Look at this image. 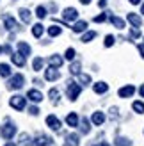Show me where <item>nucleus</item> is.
Returning a JSON list of instances; mask_svg holds the SVG:
<instances>
[{"label": "nucleus", "instance_id": "nucleus-27", "mask_svg": "<svg viewBox=\"0 0 144 146\" xmlns=\"http://www.w3.org/2000/svg\"><path fill=\"white\" fill-rule=\"evenodd\" d=\"M43 64H45V61H43L41 57H36V59L32 61V68H34V71H39V70H43Z\"/></svg>", "mask_w": 144, "mask_h": 146}, {"label": "nucleus", "instance_id": "nucleus-16", "mask_svg": "<svg viewBox=\"0 0 144 146\" xmlns=\"http://www.w3.org/2000/svg\"><path fill=\"white\" fill-rule=\"evenodd\" d=\"M128 21H130V23H132L133 27H137V29L142 25V20H141V16H137L135 13H128Z\"/></svg>", "mask_w": 144, "mask_h": 146}, {"label": "nucleus", "instance_id": "nucleus-45", "mask_svg": "<svg viewBox=\"0 0 144 146\" xmlns=\"http://www.w3.org/2000/svg\"><path fill=\"white\" fill-rule=\"evenodd\" d=\"M96 146H109V143H100V144H96Z\"/></svg>", "mask_w": 144, "mask_h": 146}, {"label": "nucleus", "instance_id": "nucleus-37", "mask_svg": "<svg viewBox=\"0 0 144 146\" xmlns=\"http://www.w3.org/2000/svg\"><path fill=\"white\" fill-rule=\"evenodd\" d=\"M116 144H118V146H130L132 143L128 141V139H123V137H119V139L116 141Z\"/></svg>", "mask_w": 144, "mask_h": 146}, {"label": "nucleus", "instance_id": "nucleus-40", "mask_svg": "<svg viewBox=\"0 0 144 146\" xmlns=\"http://www.w3.org/2000/svg\"><path fill=\"white\" fill-rule=\"evenodd\" d=\"M28 112H30L32 116H38L39 114V109L38 107H30V109H28Z\"/></svg>", "mask_w": 144, "mask_h": 146}, {"label": "nucleus", "instance_id": "nucleus-1", "mask_svg": "<svg viewBox=\"0 0 144 146\" xmlns=\"http://www.w3.org/2000/svg\"><path fill=\"white\" fill-rule=\"evenodd\" d=\"M25 84V77L23 75H20V73H16V75H13L9 78V82H7V87L9 89H21Z\"/></svg>", "mask_w": 144, "mask_h": 146}, {"label": "nucleus", "instance_id": "nucleus-7", "mask_svg": "<svg viewBox=\"0 0 144 146\" xmlns=\"http://www.w3.org/2000/svg\"><path fill=\"white\" fill-rule=\"evenodd\" d=\"M59 77H61L59 70H57V68H54V66H50V68L45 71V78H46V80H50V82H52V80H57Z\"/></svg>", "mask_w": 144, "mask_h": 146}, {"label": "nucleus", "instance_id": "nucleus-21", "mask_svg": "<svg viewBox=\"0 0 144 146\" xmlns=\"http://www.w3.org/2000/svg\"><path fill=\"white\" fill-rule=\"evenodd\" d=\"M66 123H68L69 127H77L78 125V114L77 112H69L68 118H66Z\"/></svg>", "mask_w": 144, "mask_h": 146}, {"label": "nucleus", "instance_id": "nucleus-8", "mask_svg": "<svg viewBox=\"0 0 144 146\" xmlns=\"http://www.w3.org/2000/svg\"><path fill=\"white\" fill-rule=\"evenodd\" d=\"M27 98L30 100V102H34V104H39V102L43 100V94H41V91H38V89H30L27 93Z\"/></svg>", "mask_w": 144, "mask_h": 146}, {"label": "nucleus", "instance_id": "nucleus-12", "mask_svg": "<svg viewBox=\"0 0 144 146\" xmlns=\"http://www.w3.org/2000/svg\"><path fill=\"white\" fill-rule=\"evenodd\" d=\"M91 121L94 123L96 127H100V125H103V121H105V114H103V112H100V111H96V112H92V116H91Z\"/></svg>", "mask_w": 144, "mask_h": 146}, {"label": "nucleus", "instance_id": "nucleus-25", "mask_svg": "<svg viewBox=\"0 0 144 146\" xmlns=\"http://www.w3.org/2000/svg\"><path fill=\"white\" fill-rule=\"evenodd\" d=\"M0 77H11V66L9 64H0Z\"/></svg>", "mask_w": 144, "mask_h": 146}, {"label": "nucleus", "instance_id": "nucleus-46", "mask_svg": "<svg viewBox=\"0 0 144 146\" xmlns=\"http://www.w3.org/2000/svg\"><path fill=\"white\" fill-rule=\"evenodd\" d=\"M5 146H16V144H14V143H7Z\"/></svg>", "mask_w": 144, "mask_h": 146}, {"label": "nucleus", "instance_id": "nucleus-17", "mask_svg": "<svg viewBox=\"0 0 144 146\" xmlns=\"http://www.w3.org/2000/svg\"><path fill=\"white\" fill-rule=\"evenodd\" d=\"M71 29H73V32H85V31H87V21H84V20L75 21V25Z\"/></svg>", "mask_w": 144, "mask_h": 146}, {"label": "nucleus", "instance_id": "nucleus-4", "mask_svg": "<svg viewBox=\"0 0 144 146\" xmlns=\"http://www.w3.org/2000/svg\"><path fill=\"white\" fill-rule=\"evenodd\" d=\"M14 134H16V127L13 125V123H5V125L2 127V137L4 139H13L14 137Z\"/></svg>", "mask_w": 144, "mask_h": 146}, {"label": "nucleus", "instance_id": "nucleus-3", "mask_svg": "<svg viewBox=\"0 0 144 146\" xmlns=\"http://www.w3.org/2000/svg\"><path fill=\"white\" fill-rule=\"evenodd\" d=\"M80 84H75V82H69V86H68V98L71 100V102H75L77 98H78V94H80Z\"/></svg>", "mask_w": 144, "mask_h": 146}, {"label": "nucleus", "instance_id": "nucleus-14", "mask_svg": "<svg viewBox=\"0 0 144 146\" xmlns=\"http://www.w3.org/2000/svg\"><path fill=\"white\" fill-rule=\"evenodd\" d=\"M50 143H52V139H50L48 135H43V134L34 139V146H48Z\"/></svg>", "mask_w": 144, "mask_h": 146}, {"label": "nucleus", "instance_id": "nucleus-42", "mask_svg": "<svg viewBox=\"0 0 144 146\" xmlns=\"http://www.w3.org/2000/svg\"><path fill=\"white\" fill-rule=\"evenodd\" d=\"M139 94H141V96H142V98H144V84H142V86H141V87H139Z\"/></svg>", "mask_w": 144, "mask_h": 146}, {"label": "nucleus", "instance_id": "nucleus-32", "mask_svg": "<svg viewBox=\"0 0 144 146\" xmlns=\"http://www.w3.org/2000/svg\"><path fill=\"white\" fill-rule=\"evenodd\" d=\"M114 43H116V38H114L112 34H109V36H105V43H103V45H105L107 48H109V46H112Z\"/></svg>", "mask_w": 144, "mask_h": 146}, {"label": "nucleus", "instance_id": "nucleus-10", "mask_svg": "<svg viewBox=\"0 0 144 146\" xmlns=\"http://www.w3.org/2000/svg\"><path fill=\"white\" fill-rule=\"evenodd\" d=\"M4 27L7 29V31H14V29L18 27V23H16V20H14L13 16L5 14V16H4Z\"/></svg>", "mask_w": 144, "mask_h": 146}, {"label": "nucleus", "instance_id": "nucleus-20", "mask_svg": "<svg viewBox=\"0 0 144 146\" xmlns=\"http://www.w3.org/2000/svg\"><path fill=\"white\" fill-rule=\"evenodd\" d=\"M18 13H20V20L23 21V23H30V18H32L30 11H28V9H20Z\"/></svg>", "mask_w": 144, "mask_h": 146}, {"label": "nucleus", "instance_id": "nucleus-43", "mask_svg": "<svg viewBox=\"0 0 144 146\" xmlns=\"http://www.w3.org/2000/svg\"><path fill=\"white\" fill-rule=\"evenodd\" d=\"M142 0H130V4H133V5H137V4H141Z\"/></svg>", "mask_w": 144, "mask_h": 146}, {"label": "nucleus", "instance_id": "nucleus-9", "mask_svg": "<svg viewBox=\"0 0 144 146\" xmlns=\"http://www.w3.org/2000/svg\"><path fill=\"white\" fill-rule=\"evenodd\" d=\"M118 93H119L121 98H130L132 94L135 93V86H125V87H121Z\"/></svg>", "mask_w": 144, "mask_h": 146}, {"label": "nucleus", "instance_id": "nucleus-41", "mask_svg": "<svg viewBox=\"0 0 144 146\" xmlns=\"http://www.w3.org/2000/svg\"><path fill=\"white\" fill-rule=\"evenodd\" d=\"M137 48H139V52H141V57L144 59V45H137Z\"/></svg>", "mask_w": 144, "mask_h": 146}, {"label": "nucleus", "instance_id": "nucleus-30", "mask_svg": "<svg viewBox=\"0 0 144 146\" xmlns=\"http://www.w3.org/2000/svg\"><path fill=\"white\" fill-rule=\"evenodd\" d=\"M132 107H133V111L137 114H144V104H142V102H133Z\"/></svg>", "mask_w": 144, "mask_h": 146}, {"label": "nucleus", "instance_id": "nucleus-48", "mask_svg": "<svg viewBox=\"0 0 144 146\" xmlns=\"http://www.w3.org/2000/svg\"><path fill=\"white\" fill-rule=\"evenodd\" d=\"M4 52V46H0V54H2Z\"/></svg>", "mask_w": 144, "mask_h": 146}, {"label": "nucleus", "instance_id": "nucleus-6", "mask_svg": "<svg viewBox=\"0 0 144 146\" xmlns=\"http://www.w3.org/2000/svg\"><path fill=\"white\" fill-rule=\"evenodd\" d=\"M46 125L52 128V130H59L61 128V121H59V118L57 116H54V114H50V116H46Z\"/></svg>", "mask_w": 144, "mask_h": 146}, {"label": "nucleus", "instance_id": "nucleus-13", "mask_svg": "<svg viewBox=\"0 0 144 146\" xmlns=\"http://www.w3.org/2000/svg\"><path fill=\"white\" fill-rule=\"evenodd\" d=\"M62 62H64V59H62V57L61 55H50V59H48V64H50V66H54V68H61L62 66Z\"/></svg>", "mask_w": 144, "mask_h": 146}, {"label": "nucleus", "instance_id": "nucleus-28", "mask_svg": "<svg viewBox=\"0 0 144 146\" xmlns=\"http://www.w3.org/2000/svg\"><path fill=\"white\" fill-rule=\"evenodd\" d=\"M80 62H78V61H75V62H71V66H69V71L71 73H73V75H78V73H80Z\"/></svg>", "mask_w": 144, "mask_h": 146}, {"label": "nucleus", "instance_id": "nucleus-35", "mask_svg": "<svg viewBox=\"0 0 144 146\" xmlns=\"http://www.w3.org/2000/svg\"><path fill=\"white\" fill-rule=\"evenodd\" d=\"M107 18H109V13H102V14H98V16L94 18L96 23H102V21H105Z\"/></svg>", "mask_w": 144, "mask_h": 146}, {"label": "nucleus", "instance_id": "nucleus-5", "mask_svg": "<svg viewBox=\"0 0 144 146\" xmlns=\"http://www.w3.org/2000/svg\"><path fill=\"white\" fill-rule=\"evenodd\" d=\"M62 18H64V21H75L78 18V11L75 7H66L62 11Z\"/></svg>", "mask_w": 144, "mask_h": 146}, {"label": "nucleus", "instance_id": "nucleus-24", "mask_svg": "<svg viewBox=\"0 0 144 146\" xmlns=\"http://www.w3.org/2000/svg\"><path fill=\"white\" fill-rule=\"evenodd\" d=\"M78 137L77 134H69L68 137H66V143H68V146H78Z\"/></svg>", "mask_w": 144, "mask_h": 146}, {"label": "nucleus", "instance_id": "nucleus-47", "mask_svg": "<svg viewBox=\"0 0 144 146\" xmlns=\"http://www.w3.org/2000/svg\"><path fill=\"white\" fill-rule=\"evenodd\" d=\"M141 13H142V14H144V4H142V7H141Z\"/></svg>", "mask_w": 144, "mask_h": 146}, {"label": "nucleus", "instance_id": "nucleus-36", "mask_svg": "<svg viewBox=\"0 0 144 146\" xmlns=\"http://www.w3.org/2000/svg\"><path fill=\"white\" fill-rule=\"evenodd\" d=\"M66 59H68V61H73V59H75V50H73V48H68V50H66Z\"/></svg>", "mask_w": 144, "mask_h": 146}, {"label": "nucleus", "instance_id": "nucleus-19", "mask_svg": "<svg viewBox=\"0 0 144 146\" xmlns=\"http://www.w3.org/2000/svg\"><path fill=\"white\" fill-rule=\"evenodd\" d=\"M92 89H94V93H98V94H103L105 91H109V84H105V82H96L94 86H92Z\"/></svg>", "mask_w": 144, "mask_h": 146}, {"label": "nucleus", "instance_id": "nucleus-29", "mask_svg": "<svg viewBox=\"0 0 144 146\" xmlns=\"http://www.w3.org/2000/svg\"><path fill=\"white\" fill-rule=\"evenodd\" d=\"M80 130H82V134H87L89 130H91V127H89V121L87 119H80Z\"/></svg>", "mask_w": 144, "mask_h": 146}, {"label": "nucleus", "instance_id": "nucleus-33", "mask_svg": "<svg viewBox=\"0 0 144 146\" xmlns=\"http://www.w3.org/2000/svg\"><path fill=\"white\" fill-rule=\"evenodd\" d=\"M78 80H80L82 84H91V77L85 75V73H78Z\"/></svg>", "mask_w": 144, "mask_h": 146}, {"label": "nucleus", "instance_id": "nucleus-26", "mask_svg": "<svg viewBox=\"0 0 144 146\" xmlns=\"http://www.w3.org/2000/svg\"><path fill=\"white\" fill-rule=\"evenodd\" d=\"M94 38H96V32H94V31H89V32H85V34L82 36L80 41H82V43H89V41H92Z\"/></svg>", "mask_w": 144, "mask_h": 146}, {"label": "nucleus", "instance_id": "nucleus-31", "mask_svg": "<svg viewBox=\"0 0 144 146\" xmlns=\"http://www.w3.org/2000/svg\"><path fill=\"white\" fill-rule=\"evenodd\" d=\"M36 14H38V18H46V7H43V5H38L36 7Z\"/></svg>", "mask_w": 144, "mask_h": 146}, {"label": "nucleus", "instance_id": "nucleus-44", "mask_svg": "<svg viewBox=\"0 0 144 146\" xmlns=\"http://www.w3.org/2000/svg\"><path fill=\"white\" fill-rule=\"evenodd\" d=\"M80 2H82V4H85V5H87V4H91V0H80Z\"/></svg>", "mask_w": 144, "mask_h": 146}, {"label": "nucleus", "instance_id": "nucleus-23", "mask_svg": "<svg viewBox=\"0 0 144 146\" xmlns=\"http://www.w3.org/2000/svg\"><path fill=\"white\" fill-rule=\"evenodd\" d=\"M62 32V29L59 25H52V27H48V36L50 38H57V36H61Z\"/></svg>", "mask_w": 144, "mask_h": 146}, {"label": "nucleus", "instance_id": "nucleus-34", "mask_svg": "<svg viewBox=\"0 0 144 146\" xmlns=\"http://www.w3.org/2000/svg\"><path fill=\"white\" fill-rule=\"evenodd\" d=\"M130 38H132V39H139V38H141V31H139L137 27H133L132 31H130Z\"/></svg>", "mask_w": 144, "mask_h": 146}, {"label": "nucleus", "instance_id": "nucleus-15", "mask_svg": "<svg viewBox=\"0 0 144 146\" xmlns=\"http://www.w3.org/2000/svg\"><path fill=\"white\" fill-rule=\"evenodd\" d=\"M11 59H13V62L16 64V66H25V55L23 54H20V52H16V54H11Z\"/></svg>", "mask_w": 144, "mask_h": 146}, {"label": "nucleus", "instance_id": "nucleus-11", "mask_svg": "<svg viewBox=\"0 0 144 146\" xmlns=\"http://www.w3.org/2000/svg\"><path fill=\"white\" fill-rule=\"evenodd\" d=\"M109 20H110V23L116 27V29H125V27H126V21H125L123 18H119V16H114V14H110Z\"/></svg>", "mask_w": 144, "mask_h": 146}, {"label": "nucleus", "instance_id": "nucleus-39", "mask_svg": "<svg viewBox=\"0 0 144 146\" xmlns=\"http://www.w3.org/2000/svg\"><path fill=\"white\" fill-rule=\"evenodd\" d=\"M50 98H52V100H57V96H59V91H57V89H50Z\"/></svg>", "mask_w": 144, "mask_h": 146}, {"label": "nucleus", "instance_id": "nucleus-22", "mask_svg": "<svg viewBox=\"0 0 144 146\" xmlns=\"http://www.w3.org/2000/svg\"><path fill=\"white\" fill-rule=\"evenodd\" d=\"M43 32H45V27H43L41 23H36V25H32V36H34V38H41V36H43Z\"/></svg>", "mask_w": 144, "mask_h": 146}, {"label": "nucleus", "instance_id": "nucleus-38", "mask_svg": "<svg viewBox=\"0 0 144 146\" xmlns=\"http://www.w3.org/2000/svg\"><path fill=\"white\" fill-rule=\"evenodd\" d=\"M20 141H21V143H20L21 146H27V141H28V135H27V134H21V135H20Z\"/></svg>", "mask_w": 144, "mask_h": 146}, {"label": "nucleus", "instance_id": "nucleus-18", "mask_svg": "<svg viewBox=\"0 0 144 146\" xmlns=\"http://www.w3.org/2000/svg\"><path fill=\"white\" fill-rule=\"evenodd\" d=\"M18 52H20V54H23V55L27 57V55H30V52H32V48L28 46V45H27L25 41H20V43H18Z\"/></svg>", "mask_w": 144, "mask_h": 146}, {"label": "nucleus", "instance_id": "nucleus-2", "mask_svg": "<svg viewBox=\"0 0 144 146\" xmlns=\"http://www.w3.org/2000/svg\"><path fill=\"white\" fill-rule=\"evenodd\" d=\"M9 105L13 109H16V111H23L25 109V98L20 96V94H14V96H11V100H9Z\"/></svg>", "mask_w": 144, "mask_h": 146}]
</instances>
